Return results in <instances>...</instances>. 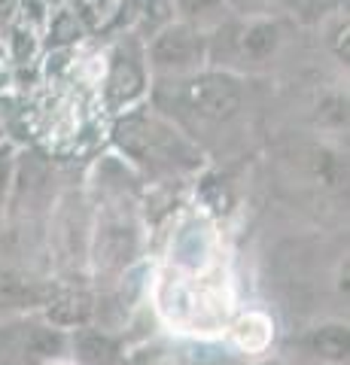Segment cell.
Listing matches in <instances>:
<instances>
[{"label":"cell","instance_id":"obj_13","mask_svg":"<svg viewBox=\"0 0 350 365\" xmlns=\"http://www.w3.org/2000/svg\"><path fill=\"white\" fill-rule=\"evenodd\" d=\"M311 353L329 365L347 362V326L344 323H326L311 332Z\"/></svg>","mask_w":350,"mask_h":365},{"label":"cell","instance_id":"obj_21","mask_svg":"<svg viewBox=\"0 0 350 365\" xmlns=\"http://www.w3.org/2000/svg\"><path fill=\"white\" fill-rule=\"evenodd\" d=\"M0 140H6V137H4V131H0Z\"/></svg>","mask_w":350,"mask_h":365},{"label":"cell","instance_id":"obj_7","mask_svg":"<svg viewBox=\"0 0 350 365\" xmlns=\"http://www.w3.org/2000/svg\"><path fill=\"white\" fill-rule=\"evenodd\" d=\"M229 34L232 49L238 52V58L247 64H265L277 55L280 43H284V28H280V19L271 16H229L220 28Z\"/></svg>","mask_w":350,"mask_h":365},{"label":"cell","instance_id":"obj_18","mask_svg":"<svg viewBox=\"0 0 350 365\" xmlns=\"http://www.w3.org/2000/svg\"><path fill=\"white\" fill-rule=\"evenodd\" d=\"M16 9H19V0H0V28H6L16 19Z\"/></svg>","mask_w":350,"mask_h":365},{"label":"cell","instance_id":"obj_20","mask_svg":"<svg viewBox=\"0 0 350 365\" xmlns=\"http://www.w3.org/2000/svg\"><path fill=\"white\" fill-rule=\"evenodd\" d=\"M262 365H280V362H262Z\"/></svg>","mask_w":350,"mask_h":365},{"label":"cell","instance_id":"obj_19","mask_svg":"<svg viewBox=\"0 0 350 365\" xmlns=\"http://www.w3.org/2000/svg\"><path fill=\"white\" fill-rule=\"evenodd\" d=\"M131 4L140 9V6H150V4H155V0H131Z\"/></svg>","mask_w":350,"mask_h":365},{"label":"cell","instance_id":"obj_10","mask_svg":"<svg viewBox=\"0 0 350 365\" xmlns=\"http://www.w3.org/2000/svg\"><path fill=\"white\" fill-rule=\"evenodd\" d=\"M229 341L244 356H262V353H268L271 341H274V319L265 311H256V307L244 311L229 326Z\"/></svg>","mask_w":350,"mask_h":365},{"label":"cell","instance_id":"obj_12","mask_svg":"<svg viewBox=\"0 0 350 365\" xmlns=\"http://www.w3.org/2000/svg\"><path fill=\"white\" fill-rule=\"evenodd\" d=\"M71 6V0H19V9H16V19L13 25L31 31L34 37L43 40L49 21L61 13V9Z\"/></svg>","mask_w":350,"mask_h":365},{"label":"cell","instance_id":"obj_6","mask_svg":"<svg viewBox=\"0 0 350 365\" xmlns=\"http://www.w3.org/2000/svg\"><path fill=\"white\" fill-rule=\"evenodd\" d=\"M165 268L180 274H207L222 268V244L207 216H189L177 225L168 244Z\"/></svg>","mask_w":350,"mask_h":365},{"label":"cell","instance_id":"obj_5","mask_svg":"<svg viewBox=\"0 0 350 365\" xmlns=\"http://www.w3.org/2000/svg\"><path fill=\"white\" fill-rule=\"evenodd\" d=\"M153 79H180L210 67V34L189 21L168 19L143 37Z\"/></svg>","mask_w":350,"mask_h":365},{"label":"cell","instance_id":"obj_4","mask_svg":"<svg viewBox=\"0 0 350 365\" xmlns=\"http://www.w3.org/2000/svg\"><path fill=\"white\" fill-rule=\"evenodd\" d=\"M153 73L146 64L143 34L128 28L104 43V73H101V104L110 116L150 101Z\"/></svg>","mask_w":350,"mask_h":365},{"label":"cell","instance_id":"obj_17","mask_svg":"<svg viewBox=\"0 0 350 365\" xmlns=\"http://www.w3.org/2000/svg\"><path fill=\"white\" fill-rule=\"evenodd\" d=\"M9 170H13V146L0 140V207H4V195L9 186Z\"/></svg>","mask_w":350,"mask_h":365},{"label":"cell","instance_id":"obj_1","mask_svg":"<svg viewBox=\"0 0 350 365\" xmlns=\"http://www.w3.org/2000/svg\"><path fill=\"white\" fill-rule=\"evenodd\" d=\"M155 311L171 329L186 335H220L232 317V289L225 271L180 274L162 268L155 280Z\"/></svg>","mask_w":350,"mask_h":365},{"label":"cell","instance_id":"obj_2","mask_svg":"<svg viewBox=\"0 0 350 365\" xmlns=\"http://www.w3.org/2000/svg\"><path fill=\"white\" fill-rule=\"evenodd\" d=\"M113 140L131 162L146 168H168V170H189L201 162V153L177 125L150 107V101L113 116Z\"/></svg>","mask_w":350,"mask_h":365},{"label":"cell","instance_id":"obj_15","mask_svg":"<svg viewBox=\"0 0 350 365\" xmlns=\"http://www.w3.org/2000/svg\"><path fill=\"white\" fill-rule=\"evenodd\" d=\"M86 314H88V299H86V295H73V292L61 295V299L49 307V319L55 326H61V329L83 323Z\"/></svg>","mask_w":350,"mask_h":365},{"label":"cell","instance_id":"obj_11","mask_svg":"<svg viewBox=\"0 0 350 365\" xmlns=\"http://www.w3.org/2000/svg\"><path fill=\"white\" fill-rule=\"evenodd\" d=\"M171 6V16L180 21H189L201 31H213L220 28L232 13L225 9V0H168Z\"/></svg>","mask_w":350,"mask_h":365},{"label":"cell","instance_id":"obj_14","mask_svg":"<svg viewBox=\"0 0 350 365\" xmlns=\"http://www.w3.org/2000/svg\"><path fill=\"white\" fill-rule=\"evenodd\" d=\"M302 0H225V9L232 16H271L284 19L299 13Z\"/></svg>","mask_w":350,"mask_h":365},{"label":"cell","instance_id":"obj_3","mask_svg":"<svg viewBox=\"0 0 350 365\" xmlns=\"http://www.w3.org/2000/svg\"><path fill=\"white\" fill-rule=\"evenodd\" d=\"M150 91L174 98V110L210 125L232 122L244 107V83L238 73L222 67H205L180 79H153Z\"/></svg>","mask_w":350,"mask_h":365},{"label":"cell","instance_id":"obj_16","mask_svg":"<svg viewBox=\"0 0 350 365\" xmlns=\"http://www.w3.org/2000/svg\"><path fill=\"white\" fill-rule=\"evenodd\" d=\"M16 58H13V46H9L6 28H0V95L13 91L16 86Z\"/></svg>","mask_w":350,"mask_h":365},{"label":"cell","instance_id":"obj_8","mask_svg":"<svg viewBox=\"0 0 350 365\" xmlns=\"http://www.w3.org/2000/svg\"><path fill=\"white\" fill-rule=\"evenodd\" d=\"M71 9L80 19L86 37L98 43L134 28L138 19V6L131 0H71Z\"/></svg>","mask_w":350,"mask_h":365},{"label":"cell","instance_id":"obj_9","mask_svg":"<svg viewBox=\"0 0 350 365\" xmlns=\"http://www.w3.org/2000/svg\"><path fill=\"white\" fill-rule=\"evenodd\" d=\"M134 247H138V235H134V225L125 222L122 216H107L104 222L98 225V250L95 259L101 268H125L128 259L134 256Z\"/></svg>","mask_w":350,"mask_h":365}]
</instances>
